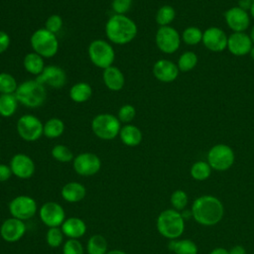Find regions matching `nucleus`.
I'll return each mask as SVG.
<instances>
[{
  "label": "nucleus",
  "mask_w": 254,
  "mask_h": 254,
  "mask_svg": "<svg viewBox=\"0 0 254 254\" xmlns=\"http://www.w3.org/2000/svg\"><path fill=\"white\" fill-rule=\"evenodd\" d=\"M228 36L218 27H209L202 34L203 46L214 53L222 52L227 49Z\"/></svg>",
  "instance_id": "4468645a"
},
{
  "label": "nucleus",
  "mask_w": 254,
  "mask_h": 254,
  "mask_svg": "<svg viewBox=\"0 0 254 254\" xmlns=\"http://www.w3.org/2000/svg\"><path fill=\"white\" fill-rule=\"evenodd\" d=\"M92 95V88L87 82H77L69 89V97L73 102L83 103Z\"/></svg>",
  "instance_id": "a878e982"
},
{
  "label": "nucleus",
  "mask_w": 254,
  "mask_h": 254,
  "mask_svg": "<svg viewBox=\"0 0 254 254\" xmlns=\"http://www.w3.org/2000/svg\"><path fill=\"white\" fill-rule=\"evenodd\" d=\"M155 42L161 52L171 55L179 50L182 37L175 28L171 26H164L157 30Z\"/></svg>",
  "instance_id": "9d476101"
},
{
  "label": "nucleus",
  "mask_w": 254,
  "mask_h": 254,
  "mask_svg": "<svg viewBox=\"0 0 254 254\" xmlns=\"http://www.w3.org/2000/svg\"><path fill=\"white\" fill-rule=\"evenodd\" d=\"M63 28V19L60 15L54 14L51 15L45 23V29H47L48 31L57 34L58 32L61 31V29Z\"/></svg>",
  "instance_id": "a19ab883"
},
{
  "label": "nucleus",
  "mask_w": 254,
  "mask_h": 254,
  "mask_svg": "<svg viewBox=\"0 0 254 254\" xmlns=\"http://www.w3.org/2000/svg\"><path fill=\"white\" fill-rule=\"evenodd\" d=\"M15 96L21 104L30 108H37L46 101L47 91L45 85L36 79H29L18 85Z\"/></svg>",
  "instance_id": "20e7f679"
},
{
  "label": "nucleus",
  "mask_w": 254,
  "mask_h": 254,
  "mask_svg": "<svg viewBox=\"0 0 254 254\" xmlns=\"http://www.w3.org/2000/svg\"><path fill=\"white\" fill-rule=\"evenodd\" d=\"M86 249L88 254H106L107 241L100 234L92 235L87 241Z\"/></svg>",
  "instance_id": "c756f323"
},
{
  "label": "nucleus",
  "mask_w": 254,
  "mask_h": 254,
  "mask_svg": "<svg viewBox=\"0 0 254 254\" xmlns=\"http://www.w3.org/2000/svg\"><path fill=\"white\" fill-rule=\"evenodd\" d=\"M19 101L14 94H1L0 95V115L8 118L15 114Z\"/></svg>",
  "instance_id": "cd10ccee"
},
{
  "label": "nucleus",
  "mask_w": 254,
  "mask_h": 254,
  "mask_svg": "<svg viewBox=\"0 0 254 254\" xmlns=\"http://www.w3.org/2000/svg\"><path fill=\"white\" fill-rule=\"evenodd\" d=\"M252 4H253L252 0H239L238 7H240L241 9H243L245 11H249Z\"/></svg>",
  "instance_id": "49530a36"
},
{
  "label": "nucleus",
  "mask_w": 254,
  "mask_h": 254,
  "mask_svg": "<svg viewBox=\"0 0 254 254\" xmlns=\"http://www.w3.org/2000/svg\"><path fill=\"white\" fill-rule=\"evenodd\" d=\"M224 18L228 28L233 33L245 32L250 25V16L247 11L238 6L231 7L224 13Z\"/></svg>",
  "instance_id": "dca6fc26"
},
{
  "label": "nucleus",
  "mask_w": 254,
  "mask_h": 254,
  "mask_svg": "<svg viewBox=\"0 0 254 254\" xmlns=\"http://www.w3.org/2000/svg\"><path fill=\"white\" fill-rule=\"evenodd\" d=\"M88 57L90 62L97 67L105 69L113 65L115 52L113 47L104 40H94L88 46Z\"/></svg>",
  "instance_id": "0eeeda50"
},
{
  "label": "nucleus",
  "mask_w": 254,
  "mask_h": 254,
  "mask_svg": "<svg viewBox=\"0 0 254 254\" xmlns=\"http://www.w3.org/2000/svg\"><path fill=\"white\" fill-rule=\"evenodd\" d=\"M63 254H83V246L77 239L69 238L64 244Z\"/></svg>",
  "instance_id": "ea45409f"
},
{
  "label": "nucleus",
  "mask_w": 254,
  "mask_h": 254,
  "mask_svg": "<svg viewBox=\"0 0 254 254\" xmlns=\"http://www.w3.org/2000/svg\"><path fill=\"white\" fill-rule=\"evenodd\" d=\"M106 254H126V253L122 250H111V251L107 252Z\"/></svg>",
  "instance_id": "09e8293b"
},
{
  "label": "nucleus",
  "mask_w": 254,
  "mask_h": 254,
  "mask_svg": "<svg viewBox=\"0 0 254 254\" xmlns=\"http://www.w3.org/2000/svg\"><path fill=\"white\" fill-rule=\"evenodd\" d=\"M192 218L203 226H212L220 222L224 214V207L219 198L204 194L196 197L191 205Z\"/></svg>",
  "instance_id": "f257e3e1"
},
{
  "label": "nucleus",
  "mask_w": 254,
  "mask_h": 254,
  "mask_svg": "<svg viewBox=\"0 0 254 254\" xmlns=\"http://www.w3.org/2000/svg\"><path fill=\"white\" fill-rule=\"evenodd\" d=\"M209 254H229L228 250H226L225 248H222V247H217V248H214L213 250H211L209 252Z\"/></svg>",
  "instance_id": "de8ad7c7"
},
{
  "label": "nucleus",
  "mask_w": 254,
  "mask_h": 254,
  "mask_svg": "<svg viewBox=\"0 0 254 254\" xmlns=\"http://www.w3.org/2000/svg\"><path fill=\"white\" fill-rule=\"evenodd\" d=\"M202 34L203 32H201L199 28L190 26V27H187L184 30L181 37L185 44L189 46H195L202 41Z\"/></svg>",
  "instance_id": "72a5a7b5"
},
{
  "label": "nucleus",
  "mask_w": 254,
  "mask_h": 254,
  "mask_svg": "<svg viewBox=\"0 0 254 254\" xmlns=\"http://www.w3.org/2000/svg\"><path fill=\"white\" fill-rule=\"evenodd\" d=\"M249 13H250V16L254 19V2H253L252 6H251V8H250V10H249Z\"/></svg>",
  "instance_id": "3c124183"
},
{
  "label": "nucleus",
  "mask_w": 254,
  "mask_h": 254,
  "mask_svg": "<svg viewBox=\"0 0 254 254\" xmlns=\"http://www.w3.org/2000/svg\"><path fill=\"white\" fill-rule=\"evenodd\" d=\"M10 43H11L10 36L6 32L0 30V55L7 51V49L10 46Z\"/></svg>",
  "instance_id": "37998d69"
},
{
  "label": "nucleus",
  "mask_w": 254,
  "mask_h": 254,
  "mask_svg": "<svg viewBox=\"0 0 254 254\" xmlns=\"http://www.w3.org/2000/svg\"><path fill=\"white\" fill-rule=\"evenodd\" d=\"M197 62H198L197 56L193 52L187 51L180 56L177 65L180 71L187 72L193 69L196 66Z\"/></svg>",
  "instance_id": "2f4dec72"
},
{
  "label": "nucleus",
  "mask_w": 254,
  "mask_h": 254,
  "mask_svg": "<svg viewBox=\"0 0 254 254\" xmlns=\"http://www.w3.org/2000/svg\"><path fill=\"white\" fill-rule=\"evenodd\" d=\"M12 170L10 166L5 164H0V183L8 181L12 176Z\"/></svg>",
  "instance_id": "c03bdc74"
},
{
  "label": "nucleus",
  "mask_w": 254,
  "mask_h": 254,
  "mask_svg": "<svg viewBox=\"0 0 254 254\" xmlns=\"http://www.w3.org/2000/svg\"><path fill=\"white\" fill-rule=\"evenodd\" d=\"M64 131V123L60 118H51L44 124V135L47 138L55 139Z\"/></svg>",
  "instance_id": "c85d7f7f"
},
{
  "label": "nucleus",
  "mask_w": 254,
  "mask_h": 254,
  "mask_svg": "<svg viewBox=\"0 0 254 254\" xmlns=\"http://www.w3.org/2000/svg\"><path fill=\"white\" fill-rule=\"evenodd\" d=\"M30 42L33 51L44 59L54 57L59 51V40L56 34L45 28L36 30L32 34Z\"/></svg>",
  "instance_id": "39448f33"
},
{
  "label": "nucleus",
  "mask_w": 254,
  "mask_h": 254,
  "mask_svg": "<svg viewBox=\"0 0 254 254\" xmlns=\"http://www.w3.org/2000/svg\"><path fill=\"white\" fill-rule=\"evenodd\" d=\"M102 79L104 85L112 91L121 90L125 84V77L123 72L117 66L114 65H111L103 69Z\"/></svg>",
  "instance_id": "412c9836"
},
{
  "label": "nucleus",
  "mask_w": 254,
  "mask_h": 254,
  "mask_svg": "<svg viewBox=\"0 0 254 254\" xmlns=\"http://www.w3.org/2000/svg\"><path fill=\"white\" fill-rule=\"evenodd\" d=\"M252 2H254V0H252Z\"/></svg>",
  "instance_id": "864d4df0"
},
{
  "label": "nucleus",
  "mask_w": 254,
  "mask_h": 254,
  "mask_svg": "<svg viewBox=\"0 0 254 254\" xmlns=\"http://www.w3.org/2000/svg\"><path fill=\"white\" fill-rule=\"evenodd\" d=\"M63 198L70 203L78 202L85 197L86 189L83 185L77 182H70L65 184L61 190Z\"/></svg>",
  "instance_id": "4be33fe9"
},
{
  "label": "nucleus",
  "mask_w": 254,
  "mask_h": 254,
  "mask_svg": "<svg viewBox=\"0 0 254 254\" xmlns=\"http://www.w3.org/2000/svg\"><path fill=\"white\" fill-rule=\"evenodd\" d=\"M9 166L13 175L23 180L31 178L36 171V166L32 158L23 153L14 155L10 161Z\"/></svg>",
  "instance_id": "f3484780"
},
{
  "label": "nucleus",
  "mask_w": 254,
  "mask_h": 254,
  "mask_svg": "<svg viewBox=\"0 0 254 254\" xmlns=\"http://www.w3.org/2000/svg\"><path fill=\"white\" fill-rule=\"evenodd\" d=\"M23 65L26 71L36 76L41 74L46 66L44 58L35 52L29 53L25 56L23 61Z\"/></svg>",
  "instance_id": "393cba45"
},
{
  "label": "nucleus",
  "mask_w": 254,
  "mask_h": 254,
  "mask_svg": "<svg viewBox=\"0 0 254 254\" xmlns=\"http://www.w3.org/2000/svg\"><path fill=\"white\" fill-rule=\"evenodd\" d=\"M18 83L15 77L8 72L0 73V93L14 94L18 88Z\"/></svg>",
  "instance_id": "f704fd0d"
},
{
  "label": "nucleus",
  "mask_w": 254,
  "mask_h": 254,
  "mask_svg": "<svg viewBox=\"0 0 254 254\" xmlns=\"http://www.w3.org/2000/svg\"><path fill=\"white\" fill-rule=\"evenodd\" d=\"M211 170L206 161H196L190 167V176L195 181H205L209 178Z\"/></svg>",
  "instance_id": "7c9ffc66"
},
{
  "label": "nucleus",
  "mask_w": 254,
  "mask_h": 254,
  "mask_svg": "<svg viewBox=\"0 0 254 254\" xmlns=\"http://www.w3.org/2000/svg\"><path fill=\"white\" fill-rule=\"evenodd\" d=\"M52 156L55 160L61 163H68L70 161H73L74 159L71 150L65 145L62 144L54 146V148L52 149Z\"/></svg>",
  "instance_id": "c9c22d12"
},
{
  "label": "nucleus",
  "mask_w": 254,
  "mask_h": 254,
  "mask_svg": "<svg viewBox=\"0 0 254 254\" xmlns=\"http://www.w3.org/2000/svg\"><path fill=\"white\" fill-rule=\"evenodd\" d=\"M176 18V11L171 5H163L156 13V22L160 27L170 26Z\"/></svg>",
  "instance_id": "473e14b6"
},
{
  "label": "nucleus",
  "mask_w": 254,
  "mask_h": 254,
  "mask_svg": "<svg viewBox=\"0 0 254 254\" xmlns=\"http://www.w3.org/2000/svg\"><path fill=\"white\" fill-rule=\"evenodd\" d=\"M138 32L136 23L126 15L114 14L105 25L107 39L115 45H126L132 42Z\"/></svg>",
  "instance_id": "f03ea898"
},
{
  "label": "nucleus",
  "mask_w": 254,
  "mask_h": 254,
  "mask_svg": "<svg viewBox=\"0 0 254 254\" xmlns=\"http://www.w3.org/2000/svg\"><path fill=\"white\" fill-rule=\"evenodd\" d=\"M135 115H136L135 107L131 104H124L119 108L117 113V118L119 119L120 122L128 124L134 119Z\"/></svg>",
  "instance_id": "58836bf2"
},
{
  "label": "nucleus",
  "mask_w": 254,
  "mask_h": 254,
  "mask_svg": "<svg viewBox=\"0 0 254 254\" xmlns=\"http://www.w3.org/2000/svg\"><path fill=\"white\" fill-rule=\"evenodd\" d=\"M111 7L115 14L126 15L132 7V0H112Z\"/></svg>",
  "instance_id": "79ce46f5"
},
{
  "label": "nucleus",
  "mask_w": 254,
  "mask_h": 254,
  "mask_svg": "<svg viewBox=\"0 0 254 254\" xmlns=\"http://www.w3.org/2000/svg\"><path fill=\"white\" fill-rule=\"evenodd\" d=\"M252 47L253 43L250 39V36L245 32L232 33L230 36H228L227 49L233 56H246L250 53Z\"/></svg>",
  "instance_id": "6ab92c4d"
},
{
  "label": "nucleus",
  "mask_w": 254,
  "mask_h": 254,
  "mask_svg": "<svg viewBox=\"0 0 254 254\" xmlns=\"http://www.w3.org/2000/svg\"><path fill=\"white\" fill-rule=\"evenodd\" d=\"M170 200L173 208L180 211V210H184L187 207L189 202V197L185 190H177L173 191V193L171 194Z\"/></svg>",
  "instance_id": "e433bc0d"
},
{
  "label": "nucleus",
  "mask_w": 254,
  "mask_h": 254,
  "mask_svg": "<svg viewBox=\"0 0 254 254\" xmlns=\"http://www.w3.org/2000/svg\"><path fill=\"white\" fill-rule=\"evenodd\" d=\"M249 55H250V57H251V59L254 61V45H253V47H252V49H251V51H250V53H249Z\"/></svg>",
  "instance_id": "603ef678"
},
{
  "label": "nucleus",
  "mask_w": 254,
  "mask_h": 254,
  "mask_svg": "<svg viewBox=\"0 0 254 254\" xmlns=\"http://www.w3.org/2000/svg\"><path fill=\"white\" fill-rule=\"evenodd\" d=\"M249 36H250V39H251V41H252V43H253V45H254V26L252 27Z\"/></svg>",
  "instance_id": "8fccbe9b"
},
{
  "label": "nucleus",
  "mask_w": 254,
  "mask_h": 254,
  "mask_svg": "<svg viewBox=\"0 0 254 254\" xmlns=\"http://www.w3.org/2000/svg\"><path fill=\"white\" fill-rule=\"evenodd\" d=\"M72 162L75 173L83 177L93 176L97 174L101 168V161L99 157L89 152L78 154Z\"/></svg>",
  "instance_id": "f8f14e48"
},
{
  "label": "nucleus",
  "mask_w": 254,
  "mask_h": 254,
  "mask_svg": "<svg viewBox=\"0 0 254 254\" xmlns=\"http://www.w3.org/2000/svg\"><path fill=\"white\" fill-rule=\"evenodd\" d=\"M26 232V224L23 220L10 217L3 221L0 226V235L6 242H17L19 241Z\"/></svg>",
  "instance_id": "a211bd4d"
},
{
  "label": "nucleus",
  "mask_w": 254,
  "mask_h": 254,
  "mask_svg": "<svg viewBox=\"0 0 254 254\" xmlns=\"http://www.w3.org/2000/svg\"><path fill=\"white\" fill-rule=\"evenodd\" d=\"M178 65L169 60H159L153 65V74L154 76L162 82H172L179 75Z\"/></svg>",
  "instance_id": "aec40b11"
},
{
  "label": "nucleus",
  "mask_w": 254,
  "mask_h": 254,
  "mask_svg": "<svg viewBox=\"0 0 254 254\" xmlns=\"http://www.w3.org/2000/svg\"><path fill=\"white\" fill-rule=\"evenodd\" d=\"M40 218L49 227L62 226L65 220V213L61 204L55 201H48L40 208Z\"/></svg>",
  "instance_id": "ddd939ff"
},
{
  "label": "nucleus",
  "mask_w": 254,
  "mask_h": 254,
  "mask_svg": "<svg viewBox=\"0 0 254 254\" xmlns=\"http://www.w3.org/2000/svg\"><path fill=\"white\" fill-rule=\"evenodd\" d=\"M61 229L68 238L77 239L85 234L86 224L81 218L69 217L64 221Z\"/></svg>",
  "instance_id": "5701e85b"
},
{
  "label": "nucleus",
  "mask_w": 254,
  "mask_h": 254,
  "mask_svg": "<svg viewBox=\"0 0 254 254\" xmlns=\"http://www.w3.org/2000/svg\"><path fill=\"white\" fill-rule=\"evenodd\" d=\"M64 235V234L63 233L61 228L50 227L47 232V235H46V240H47L48 245L52 248H58L63 242Z\"/></svg>",
  "instance_id": "4c0bfd02"
},
{
  "label": "nucleus",
  "mask_w": 254,
  "mask_h": 254,
  "mask_svg": "<svg viewBox=\"0 0 254 254\" xmlns=\"http://www.w3.org/2000/svg\"><path fill=\"white\" fill-rule=\"evenodd\" d=\"M17 132L19 136L28 142L39 140L44 135L43 122L33 114H24L17 121Z\"/></svg>",
  "instance_id": "1a4fd4ad"
},
{
  "label": "nucleus",
  "mask_w": 254,
  "mask_h": 254,
  "mask_svg": "<svg viewBox=\"0 0 254 254\" xmlns=\"http://www.w3.org/2000/svg\"><path fill=\"white\" fill-rule=\"evenodd\" d=\"M119 137L121 142L128 147L138 146L143 139L141 130L132 124H125L123 127H121Z\"/></svg>",
  "instance_id": "b1692460"
},
{
  "label": "nucleus",
  "mask_w": 254,
  "mask_h": 254,
  "mask_svg": "<svg viewBox=\"0 0 254 254\" xmlns=\"http://www.w3.org/2000/svg\"><path fill=\"white\" fill-rule=\"evenodd\" d=\"M156 226L162 236L174 240L184 233L185 219L180 211L174 208H169L163 210L159 214Z\"/></svg>",
  "instance_id": "7ed1b4c3"
},
{
  "label": "nucleus",
  "mask_w": 254,
  "mask_h": 254,
  "mask_svg": "<svg viewBox=\"0 0 254 254\" xmlns=\"http://www.w3.org/2000/svg\"><path fill=\"white\" fill-rule=\"evenodd\" d=\"M36 80L43 85L61 88L66 82V73L61 66L50 64L45 66L42 73L36 76Z\"/></svg>",
  "instance_id": "2eb2a0df"
},
{
  "label": "nucleus",
  "mask_w": 254,
  "mask_h": 254,
  "mask_svg": "<svg viewBox=\"0 0 254 254\" xmlns=\"http://www.w3.org/2000/svg\"><path fill=\"white\" fill-rule=\"evenodd\" d=\"M9 211L12 217L27 220L36 214L37 202L29 195H18L10 201Z\"/></svg>",
  "instance_id": "9b49d317"
},
{
  "label": "nucleus",
  "mask_w": 254,
  "mask_h": 254,
  "mask_svg": "<svg viewBox=\"0 0 254 254\" xmlns=\"http://www.w3.org/2000/svg\"><path fill=\"white\" fill-rule=\"evenodd\" d=\"M235 160V155L231 147L226 144H216L207 153V163L212 170L223 172L231 168Z\"/></svg>",
  "instance_id": "6e6552de"
},
{
  "label": "nucleus",
  "mask_w": 254,
  "mask_h": 254,
  "mask_svg": "<svg viewBox=\"0 0 254 254\" xmlns=\"http://www.w3.org/2000/svg\"><path fill=\"white\" fill-rule=\"evenodd\" d=\"M228 252L229 254H246V249L242 245H234Z\"/></svg>",
  "instance_id": "a18cd8bd"
},
{
  "label": "nucleus",
  "mask_w": 254,
  "mask_h": 254,
  "mask_svg": "<svg viewBox=\"0 0 254 254\" xmlns=\"http://www.w3.org/2000/svg\"><path fill=\"white\" fill-rule=\"evenodd\" d=\"M121 122L111 113L96 115L91 121V130L101 140H113L119 135Z\"/></svg>",
  "instance_id": "423d86ee"
},
{
  "label": "nucleus",
  "mask_w": 254,
  "mask_h": 254,
  "mask_svg": "<svg viewBox=\"0 0 254 254\" xmlns=\"http://www.w3.org/2000/svg\"><path fill=\"white\" fill-rule=\"evenodd\" d=\"M169 249L175 254H197L196 244L190 239H174L169 243Z\"/></svg>",
  "instance_id": "bb28decb"
}]
</instances>
